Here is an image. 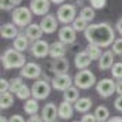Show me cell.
<instances>
[{
    "label": "cell",
    "instance_id": "45",
    "mask_svg": "<svg viewBox=\"0 0 122 122\" xmlns=\"http://www.w3.org/2000/svg\"><path fill=\"white\" fill-rule=\"evenodd\" d=\"M65 1H66V0H51V3H54V4H56V6H58V4H61L62 6Z\"/></svg>",
    "mask_w": 122,
    "mask_h": 122
},
{
    "label": "cell",
    "instance_id": "43",
    "mask_svg": "<svg viewBox=\"0 0 122 122\" xmlns=\"http://www.w3.org/2000/svg\"><path fill=\"white\" fill-rule=\"evenodd\" d=\"M117 93L118 96H122V80L117 81Z\"/></svg>",
    "mask_w": 122,
    "mask_h": 122
},
{
    "label": "cell",
    "instance_id": "34",
    "mask_svg": "<svg viewBox=\"0 0 122 122\" xmlns=\"http://www.w3.org/2000/svg\"><path fill=\"white\" fill-rule=\"evenodd\" d=\"M89 3H91V7L93 10H102L106 7L107 0H89Z\"/></svg>",
    "mask_w": 122,
    "mask_h": 122
},
{
    "label": "cell",
    "instance_id": "6",
    "mask_svg": "<svg viewBox=\"0 0 122 122\" xmlns=\"http://www.w3.org/2000/svg\"><path fill=\"white\" fill-rule=\"evenodd\" d=\"M30 89H32V96L37 100L47 99L51 93V85L45 80H36Z\"/></svg>",
    "mask_w": 122,
    "mask_h": 122
},
{
    "label": "cell",
    "instance_id": "18",
    "mask_svg": "<svg viewBox=\"0 0 122 122\" xmlns=\"http://www.w3.org/2000/svg\"><path fill=\"white\" fill-rule=\"evenodd\" d=\"M91 56L88 55V52L86 51H80L78 54H76V58H74V65L77 69L80 70H85V69H88L89 65H91Z\"/></svg>",
    "mask_w": 122,
    "mask_h": 122
},
{
    "label": "cell",
    "instance_id": "16",
    "mask_svg": "<svg viewBox=\"0 0 122 122\" xmlns=\"http://www.w3.org/2000/svg\"><path fill=\"white\" fill-rule=\"evenodd\" d=\"M25 34H26V37L30 41L36 43V41L41 40V36L44 34V32H43L41 26H40V23H30L28 28L25 29Z\"/></svg>",
    "mask_w": 122,
    "mask_h": 122
},
{
    "label": "cell",
    "instance_id": "36",
    "mask_svg": "<svg viewBox=\"0 0 122 122\" xmlns=\"http://www.w3.org/2000/svg\"><path fill=\"white\" fill-rule=\"evenodd\" d=\"M14 3H12L11 0H0V8L1 10H4V11H11L12 8H14Z\"/></svg>",
    "mask_w": 122,
    "mask_h": 122
},
{
    "label": "cell",
    "instance_id": "32",
    "mask_svg": "<svg viewBox=\"0 0 122 122\" xmlns=\"http://www.w3.org/2000/svg\"><path fill=\"white\" fill-rule=\"evenodd\" d=\"M15 95H17L18 99L25 100V102H26V100L30 99V96H32V89L29 88L28 85H23L22 88L19 89V91H18V92H17Z\"/></svg>",
    "mask_w": 122,
    "mask_h": 122
},
{
    "label": "cell",
    "instance_id": "30",
    "mask_svg": "<svg viewBox=\"0 0 122 122\" xmlns=\"http://www.w3.org/2000/svg\"><path fill=\"white\" fill-rule=\"evenodd\" d=\"M71 26L74 28V30L76 32H85L86 29H88V22L85 21V19H82L81 17H77L76 19H74V22L71 23Z\"/></svg>",
    "mask_w": 122,
    "mask_h": 122
},
{
    "label": "cell",
    "instance_id": "10",
    "mask_svg": "<svg viewBox=\"0 0 122 122\" xmlns=\"http://www.w3.org/2000/svg\"><path fill=\"white\" fill-rule=\"evenodd\" d=\"M74 78H71L69 74H61V76H55L52 78V88L56 91H66L70 86H73Z\"/></svg>",
    "mask_w": 122,
    "mask_h": 122
},
{
    "label": "cell",
    "instance_id": "47",
    "mask_svg": "<svg viewBox=\"0 0 122 122\" xmlns=\"http://www.w3.org/2000/svg\"><path fill=\"white\" fill-rule=\"evenodd\" d=\"M0 122H8V119H7L4 115H1V117H0Z\"/></svg>",
    "mask_w": 122,
    "mask_h": 122
},
{
    "label": "cell",
    "instance_id": "37",
    "mask_svg": "<svg viewBox=\"0 0 122 122\" xmlns=\"http://www.w3.org/2000/svg\"><path fill=\"white\" fill-rule=\"evenodd\" d=\"M0 92L1 93L10 92V81H7L6 78H1L0 80Z\"/></svg>",
    "mask_w": 122,
    "mask_h": 122
},
{
    "label": "cell",
    "instance_id": "39",
    "mask_svg": "<svg viewBox=\"0 0 122 122\" xmlns=\"http://www.w3.org/2000/svg\"><path fill=\"white\" fill-rule=\"evenodd\" d=\"M8 122H25V118L19 114H14L8 118Z\"/></svg>",
    "mask_w": 122,
    "mask_h": 122
},
{
    "label": "cell",
    "instance_id": "31",
    "mask_svg": "<svg viewBox=\"0 0 122 122\" xmlns=\"http://www.w3.org/2000/svg\"><path fill=\"white\" fill-rule=\"evenodd\" d=\"M23 85H25V84H23V81H22L21 77L11 78V80H10V92H11V93H17Z\"/></svg>",
    "mask_w": 122,
    "mask_h": 122
},
{
    "label": "cell",
    "instance_id": "29",
    "mask_svg": "<svg viewBox=\"0 0 122 122\" xmlns=\"http://www.w3.org/2000/svg\"><path fill=\"white\" fill-rule=\"evenodd\" d=\"M80 17L82 18V19H85L86 22H92L95 19V10L92 8V7H84L82 10L80 11Z\"/></svg>",
    "mask_w": 122,
    "mask_h": 122
},
{
    "label": "cell",
    "instance_id": "8",
    "mask_svg": "<svg viewBox=\"0 0 122 122\" xmlns=\"http://www.w3.org/2000/svg\"><path fill=\"white\" fill-rule=\"evenodd\" d=\"M58 37H59V41H62L63 44H74L76 43V39H77V32L74 30L71 25H65L59 29L58 32Z\"/></svg>",
    "mask_w": 122,
    "mask_h": 122
},
{
    "label": "cell",
    "instance_id": "14",
    "mask_svg": "<svg viewBox=\"0 0 122 122\" xmlns=\"http://www.w3.org/2000/svg\"><path fill=\"white\" fill-rule=\"evenodd\" d=\"M59 117L58 114V107L55 106V103H47L41 110V118L44 122H55L56 118Z\"/></svg>",
    "mask_w": 122,
    "mask_h": 122
},
{
    "label": "cell",
    "instance_id": "3",
    "mask_svg": "<svg viewBox=\"0 0 122 122\" xmlns=\"http://www.w3.org/2000/svg\"><path fill=\"white\" fill-rule=\"evenodd\" d=\"M12 22L14 25H17L19 28H28L32 23V18H33V12L30 11V8L28 7H15L12 11Z\"/></svg>",
    "mask_w": 122,
    "mask_h": 122
},
{
    "label": "cell",
    "instance_id": "12",
    "mask_svg": "<svg viewBox=\"0 0 122 122\" xmlns=\"http://www.w3.org/2000/svg\"><path fill=\"white\" fill-rule=\"evenodd\" d=\"M50 45L45 40H39L32 44L30 47V52L34 58H45L47 55H50Z\"/></svg>",
    "mask_w": 122,
    "mask_h": 122
},
{
    "label": "cell",
    "instance_id": "46",
    "mask_svg": "<svg viewBox=\"0 0 122 122\" xmlns=\"http://www.w3.org/2000/svg\"><path fill=\"white\" fill-rule=\"evenodd\" d=\"M12 3H14V6H19L21 3H22V0H11Z\"/></svg>",
    "mask_w": 122,
    "mask_h": 122
},
{
    "label": "cell",
    "instance_id": "21",
    "mask_svg": "<svg viewBox=\"0 0 122 122\" xmlns=\"http://www.w3.org/2000/svg\"><path fill=\"white\" fill-rule=\"evenodd\" d=\"M0 33H1L3 39H15L19 34L18 33V29H17V25H14V23H4V25H1Z\"/></svg>",
    "mask_w": 122,
    "mask_h": 122
},
{
    "label": "cell",
    "instance_id": "48",
    "mask_svg": "<svg viewBox=\"0 0 122 122\" xmlns=\"http://www.w3.org/2000/svg\"><path fill=\"white\" fill-rule=\"evenodd\" d=\"M73 122H81V121H73Z\"/></svg>",
    "mask_w": 122,
    "mask_h": 122
},
{
    "label": "cell",
    "instance_id": "41",
    "mask_svg": "<svg viewBox=\"0 0 122 122\" xmlns=\"http://www.w3.org/2000/svg\"><path fill=\"white\" fill-rule=\"evenodd\" d=\"M26 122H44V121H43L41 115L36 114V115H30V118H29V119H28Z\"/></svg>",
    "mask_w": 122,
    "mask_h": 122
},
{
    "label": "cell",
    "instance_id": "2",
    "mask_svg": "<svg viewBox=\"0 0 122 122\" xmlns=\"http://www.w3.org/2000/svg\"><path fill=\"white\" fill-rule=\"evenodd\" d=\"M1 63L6 70L11 69H22L26 65V58L22 52L17 51L15 48H8L1 55Z\"/></svg>",
    "mask_w": 122,
    "mask_h": 122
},
{
    "label": "cell",
    "instance_id": "22",
    "mask_svg": "<svg viewBox=\"0 0 122 122\" xmlns=\"http://www.w3.org/2000/svg\"><path fill=\"white\" fill-rule=\"evenodd\" d=\"M92 104H93V102H92L91 97H80V99L74 103V110L78 111V112L86 114V112L91 110Z\"/></svg>",
    "mask_w": 122,
    "mask_h": 122
},
{
    "label": "cell",
    "instance_id": "26",
    "mask_svg": "<svg viewBox=\"0 0 122 122\" xmlns=\"http://www.w3.org/2000/svg\"><path fill=\"white\" fill-rule=\"evenodd\" d=\"M93 114L96 117L97 122H107L110 119V111H108V108L106 106H97Z\"/></svg>",
    "mask_w": 122,
    "mask_h": 122
},
{
    "label": "cell",
    "instance_id": "40",
    "mask_svg": "<svg viewBox=\"0 0 122 122\" xmlns=\"http://www.w3.org/2000/svg\"><path fill=\"white\" fill-rule=\"evenodd\" d=\"M114 107H115L117 111H121L122 112V96H118V97L114 100Z\"/></svg>",
    "mask_w": 122,
    "mask_h": 122
},
{
    "label": "cell",
    "instance_id": "24",
    "mask_svg": "<svg viewBox=\"0 0 122 122\" xmlns=\"http://www.w3.org/2000/svg\"><path fill=\"white\" fill-rule=\"evenodd\" d=\"M80 99V91L76 85L70 86L69 89H66L63 92V100L65 102H69V103H76L77 100Z\"/></svg>",
    "mask_w": 122,
    "mask_h": 122
},
{
    "label": "cell",
    "instance_id": "19",
    "mask_svg": "<svg viewBox=\"0 0 122 122\" xmlns=\"http://www.w3.org/2000/svg\"><path fill=\"white\" fill-rule=\"evenodd\" d=\"M114 52L112 51H106L103 52L102 58L99 59V69L100 70H107L114 66Z\"/></svg>",
    "mask_w": 122,
    "mask_h": 122
},
{
    "label": "cell",
    "instance_id": "33",
    "mask_svg": "<svg viewBox=\"0 0 122 122\" xmlns=\"http://www.w3.org/2000/svg\"><path fill=\"white\" fill-rule=\"evenodd\" d=\"M111 74L117 80H122V62H117L111 67Z\"/></svg>",
    "mask_w": 122,
    "mask_h": 122
},
{
    "label": "cell",
    "instance_id": "17",
    "mask_svg": "<svg viewBox=\"0 0 122 122\" xmlns=\"http://www.w3.org/2000/svg\"><path fill=\"white\" fill-rule=\"evenodd\" d=\"M67 52L66 44H63L62 41H54L52 44L50 45V56L52 59H61V58H65Z\"/></svg>",
    "mask_w": 122,
    "mask_h": 122
},
{
    "label": "cell",
    "instance_id": "11",
    "mask_svg": "<svg viewBox=\"0 0 122 122\" xmlns=\"http://www.w3.org/2000/svg\"><path fill=\"white\" fill-rule=\"evenodd\" d=\"M51 7V0H30L29 8L34 15H47Z\"/></svg>",
    "mask_w": 122,
    "mask_h": 122
},
{
    "label": "cell",
    "instance_id": "4",
    "mask_svg": "<svg viewBox=\"0 0 122 122\" xmlns=\"http://www.w3.org/2000/svg\"><path fill=\"white\" fill-rule=\"evenodd\" d=\"M96 82V77L91 70L85 69V70H78L74 76V85L78 89H89L93 86Z\"/></svg>",
    "mask_w": 122,
    "mask_h": 122
},
{
    "label": "cell",
    "instance_id": "38",
    "mask_svg": "<svg viewBox=\"0 0 122 122\" xmlns=\"http://www.w3.org/2000/svg\"><path fill=\"white\" fill-rule=\"evenodd\" d=\"M81 122H97V121H96L95 114H89V112H86V114H84V115L81 117Z\"/></svg>",
    "mask_w": 122,
    "mask_h": 122
},
{
    "label": "cell",
    "instance_id": "35",
    "mask_svg": "<svg viewBox=\"0 0 122 122\" xmlns=\"http://www.w3.org/2000/svg\"><path fill=\"white\" fill-rule=\"evenodd\" d=\"M112 52L115 55H122V37L121 39H117L112 44Z\"/></svg>",
    "mask_w": 122,
    "mask_h": 122
},
{
    "label": "cell",
    "instance_id": "28",
    "mask_svg": "<svg viewBox=\"0 0 122 122\" xmlns=\"http://www.w3.org/2000/svg\"><path fill=\"white\" fill-rule=\"evenodd\" d=\"M14 104V96L11 92H6V93H1L0 96V107L1 110H6L8 107H11Z\"/></svg>",
    "mask_w": 122,
    "mask_h": 122
},
{
    "label": "cell",
    "instance_id": "44",
    "mask_svg": "<svg viewBox=\"0 0 122 122\" xmlns=\"http://www.w3.org/2000/svg\"><path fill=\"white\" fill-rule=\"evenodd\" d=\"M107 122H122V117H112Z\"/></svg>",
    "mask_w": 122,
    "mask_h": 122
},
{
    "label": "cell",
    "instance_id": "27",
    "mask_svg": "<svg viewBox=\"0 0 122 122\" xmlns=\"http://www.w3.org/2000/svg\"><path fill=\"white\" fill-rule=\"evenodd\" d=\"M85 51L88 52V55L91 56V59H92V61H97V62H99V59L102 58V55H103L102 48L97 47V45H93V44H89Z\"/></svg>",
    "mask_w": 122,
    "mask_h": 122
},
{
    "label": "cell",
    "instance_id": "15",
    "mask_svg": "<svg viewBox=\"0 0 122 122\" xmlns=\"http://www.w3.org/2000/svg\"><path fill=\"white\" fill-rule=\"evenodd\" d=\"M70 69V63L66 58H61V59H52V69L51 71L55 76H61V74H67Z\"/></svg>",
    "mask_w": 122,
    "mask_h": 122
},
{
    "label": "cell",
    "instance_id": "25",
    "mask_svg": "<svg viewBox=\"0 0 122 122\" xmlns=\"http://www.w3.org/2000/svg\"><path fill=\"white\" fill-rule=\"evenodd\" d=\"M23 110L29 115H36L39 112V102H37V99H34V97L28 99L23 104Z\"/></svg>",
    "mask_w": 122,
    "mask_h": 122
},
{
    "label": "cell",
    "instance_id": "42",
    "mask_svg": "<svg viewBox=\"0 0 122 122\" xmlns=\"http://www.w3.org/2000/svg\"><path fill=\"white\" fill-rule=\"evenodd\" d=\"M115 29H117V32L119 33V36H122V17L117 21V23H115Z\"/></svg>",
    "mask_w": 122,
    "mask_h": 122
},
{
    "label": "cell",
    "instance_id": "23",
    "mask_svg": "<svg viewBox=\"0 0 122 122\" xmlns=\"http://www.w3.org/2000/svg\"><path fill=\"white\" fill-rule=\"evenodd\" d=\"M29 41L30 40L26 37V34L25 33H19L14 39V48L19 52H23V51H26L29 48Z\"/></svg>",
    "mask_w": 122,
    "mask_h": 122
},
{
    "label": "cell",
    "instance_id": "1",
    "mask_svg": "<svg viewBox=\"0 0 122 122\" xmlns=\"http://www.w3.org/2000/svg\"><path fill=\"white\" fill-rule=\"evenodd\" d=\"M85 40L89 44L97 45L100 48H106L114 44L115 41V30L108 22H100L89 25L88 29L84 32Z\"/></svg>",
    "mask_w": 122,
    "mask_h": 122
},
{
    "label": "cell",
    "instance_id": "20",
    "mask_svg": "<svg viewBox=\"0 0 122 122\" xmlns=\"http://www.w3.org/2000/svg\"><path fill=\"white\" fill-rule=\"evenodd\" d=\"M73 111H74V107L69 102L63 100L61 104L58 106V114H59V117L62 119H70L73 117Z\"/></svg>",
    "mask_w": 122,
    "mask_h": 122
},
{
    "label": "cell",
    "instance_id": "5",
    "mask_svg": "<svg viewBox=\"0 0 122 122\" xmlns=\"http://www.w3.org/2000/svg\"><path fill=\"white\" fill-rule=\"evenodd\" d=\"M76 15H77V10H76V6L74 4H62L59 8H58V12H56V18L58 21L63 25H69V23H73L74 19H76Z\"/></svg>",
    "mask_w": 122,
    "mask_h": 122
},
{
    "label": "cell",
    "instance_id": "9",
    "mask_svg": "<svg viewBox=\"0 0 122 122\" xmlns=\"http://www.w3.org/2000/svg\"><path fill=\"white\" fill-rule=\"evenodd\" d=\"M41 66L34 63V62H29L21 69V77L29 78V80H37L41 76Z\"/></svg>",
    "mask_w": 122,
    "mask_h": 122
},
{
    "label": "cell",
    "instance_id": "13",
    "mask_svg": "<svg viewBox=\"0 0 122 122\" xmlns=\"http://www.w3.org/2000/svg\"><path fill=\"white\" fill-rule=\"evenodd\" d=\"M58 18L55 15H52V14H47L45 17H43V19L40 21V26L43 29V32L47 34H51L56 32V29H58Z\"/></svg>",
    "mask_w": 122,
    "mask_h": 122
},
{
    "label": "cell",
    "instance_id": "7",
    "mask_svg": "<svg viewBox=\"0 0 122 122\" xmlns=\"http://www.w3.org/2000/svg\"><path fill=\"white\" fill-rule=\"evenodd\" d=\"M96 91L102 97H110L114 92H117V82L111 78H103L96 84Z\"/></svg>",
    "mask_w": 122,
    "mask_h": 122
}]
</instances>
